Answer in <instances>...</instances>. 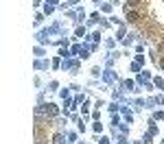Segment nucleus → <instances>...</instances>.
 Masks as SVG:
<instances>
[{"instance_id":"obj_1","label":"nucleus","mask_w":164,"mask_h":144,"mask_svg":"<svg viewBox=\"0 0 164 144\" xmlns=\"http://www.w3.org/2000/svg\"><path fill=\"white\" fill-rule=\"evenodd\" d=\"M142 5H145L142 0H127V7H129V9H133V7H138V9H140Z\"/></svg>"},{"instance_id":"obj_2","label":"nucleus","mask_w":164,"mask_h":144,"mask_svg":"<svg viewBox=\"0 0 164 144\" xmlns=\"http://www.w3.org/2000/svg\"><path fill=\"white\" fill-rule=\"evenodd\" d=\"M46 114H51V116H53V114H57L55 105H46Z\"/></svg>"}]
</instances>
